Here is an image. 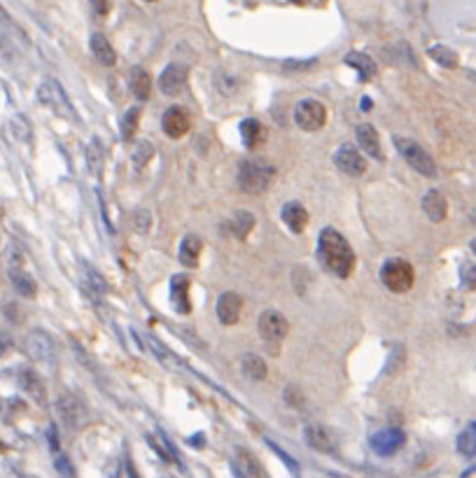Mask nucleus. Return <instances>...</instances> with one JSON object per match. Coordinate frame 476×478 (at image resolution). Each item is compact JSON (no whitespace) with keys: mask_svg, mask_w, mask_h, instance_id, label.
<instances>
[{"mask_svg":"<svg viewBox=\"0 0 476 478\" xmlns=\"http://www.w3.org/2000/svg\"><path fill=\"white\" fill-rule=\"evenodd\" d=\"M318 61L316 59H306V61H285V71L287 73H304V71H311V68H316Z\"/></svg>","mask_w":476,"mask_h":478,"instance_id":"39","label":"nucleus"},{"mask_svg":"<svg viewBox=\"0 0 476 478\" xmlns=\"http://www.w3.org/2000/svg\"><path fill=\"white\" fill-rule=\"evenodd\" d=\"M201 250H203L201 238H196V236H185V238H182V243H180V252H178V257H180V262L185 264V266L194 269L196 264H198V257H201Z\"/></svg>","mask_w":476,"mask_h":478,"instance_id":"26","label":"nucleus"},{"mask_svg":"<svg viewBox=\"0 0 476 478\" xmlns=\"http://www.w3.org/2000/svg\"><path fill=\"white\" fill-rule=\"evenodd\" d=\"M423 210H425V215L432 219V222H444L446 215H448L446 196H444L439 189H429V192L423 196Z\"/></svg>","mask_w":476,"mask_h":478,"instance_id":"18","label":"nucleus"},{"mask_svg":"<svg viewBox=\"0 0 476 478\" xmlns=\"http://www.w3.org/2000/svg\"><path fill=\"white\" fill-rule=\"evenodd\" d=\"M429 59H434L436 63L444 68H458V54L451 47H444V44H434V47L427 49Z\"/></svg>","mask_w":476,"mask_h":478,"instance_id":"32","label":"nucleus"},{"mask_svg":"<svg viewBox=\"0 0 476 478\" xmlns=\"http://www.w3.org/2000/svg\"><path fill=\"white\" fill-rule=\"evenodd\" d=\"M460 278H463V285L467 290H474L476 287V266L470 262L463 264V269H460Z\"/></svg>","mask_w":476,"mask_h":478,"instance_id":"38","label":"nucleus"},{"mask_svg":"<svg viewBox=\"0 0 476 478\" xmlns=\"http://www.w3.org/2000/svg\"><path fill=\"white\" fill-rule=\"evenodd\" d=\"M91 10L96 12V17H105L107 12H110V5H107V0H89Z\"/></svg>","mask_w":476,"mask_h":478,"instance_id":"41","label":"nucleus"},{"mask_svg":"<svg viewBox=\"0 0 476 478\" xmlns=\"http://www.w3.org/2000/svg\"><path fill=\"white\" fill-rule=\"evenodd\" d=\"M472 250H474V252H476V238L472 240Z\"/></svg>","mask_w":476,"mask_h":478,"instance_id":"43","label":"nucleus"},{"mask_svg":"<svg viewBox=\"0 0 476 478\" xmlns=\"http://www.w3.org/2000/svg\"><path fill=\"white\" fill-rule=\"evenodd\" d=\"M0 413H3V401H0Z\"/></svg>","mask_w":476,"mask_h":478,"instance_id":"44","label":"nucleus"},{"mask_svg":"<svg viewBox=\"0 0 476 478\" xmlns=\"http://www.w3.org/2000/svg\"><path fill=\"white\" fill-rule=\"evenodd\" d=\"M252 226H255V215L248 210H236L234 217L229 219V229H232V233L238 238H248V233L252 231Z\"/></svg>","mask_w":476,"mask_h":478,"instance_id":"28","label":"nucleus"},{"mask_svg":"<svg viewBox=\"0 0 476 478\" xmlns=\"http://www.w3.org/2000/svg\"><path fill=\"white\" fill-rule=\"evenodd\" d=\"M138 121H141V110H138V108L126 110L124 117H121V138H124L126 142L133 140L136 128H138Z\"/></svg>","mask_w":476,"mask_h":478,"instance_id":"33","label":"nucleus"},{"mask_svg":"<svg viewBox=\"0 0 476 478\" xmlns=\"http://www.w3.org/2000/svg\"><path fill=\"white\" fill-rule=\"evenodd\" d=\"M285 401H287L290 406H297V408H299V406H304V401H306V399H304L302 390H299V388H292V385H290V388L285 390Z\"/></svg>","mask_w":476,"mask_h":478,"instance_id":"40","label":"nucleus"},{"mask_svg":"<svg viewBox=\"0 0 476 478\" xmlns=\"http://www.w3.org/2000/svg\"><path fill=\"white\" fill-rule=\"evenodd\" d=\"M103 164H105V149L101 145V140L94 138L87 147V168L91 176H101Z\"/></svg>","mask_w":476,"mask_h":478,"instance_id":"29","label":"nucleus"},{"mask_svg":"<svg viewBox=\"0 0 476 478\" xmlns=\"http://www.w3.org/2000/svg\"><path fill=\"white\" fill-rule=\"evenodd\" d=\"M0 24H3V26H5L7 30H10V35L19 37L21 42H24V44H28V35H26L24 30H21V28L17 26V21H14V19L10 17V14H7V12L3 10V7H0Z\"/></svg>","mask_w":476,"mask_h":478,"instance_id":"36","label":"nucleus"},{"mask_svg":"<svg viewBox=\"0 0 476 478\" xmlns=\"http://www.w3.org/2000/svg\"><path fill=\"white\" fill-rule=\"evenodd\" d=\"M185 80H187V68L180 66V63H171L164 68V73H161L159 78V89L161 94L166 96H178L182 87H185Z\"/></svg>","mask_w":476,"mask_h":478,"instance_id":"14","label":"nucleus"},{"mask_svg":"<svg viewBox=\"0 0 476 478\" xmlns=\"http://www.w3.org/2000/svg\"><path fill=\"white\" fill-rule=\"evenodd\" d=\"M10 133L14 135V140H19V142H28L30 140V124H28V119L24 117V115H14L12 119H10Z\"/></svg>","mask_w":476,"mask_h":478,"instance_id":"34","label":"nucleus"},{"mask_svg":"<svg viewBox=\"0 0 476 478\" xmlns=\"http://www.w3.org/2000/svg\"><path fill=\"white\" fill-rule=\"evenodd\" d=\"M294 121L299 124V128H304V131H320L327 121L325 105L320 101H313V98L302 101L294 110Z\"/></svg>","mask_w":476,"mask_h":478,"instance_id":"8","label":"nucleus"},{"mask_svg":"<svg viewBox=\"0 0 476 478\" xmlns=\"http://www.w3.org/2000/svg\"><path fill=\"white\" fill-rule=\"evenodd\" d=\"M304 439H306V443L318 453L334 451V439L329 434V429L322 427V424H309V427L304 429Z\"/></svg>","mask_w":476,"mask_h":478,"instance_id":"19","label":"nucleus"},{"mask_svg":"<svg viewBox=\"0 0 476 478\" xmlns=\"http://www.w3.org/2000/svg\"><path fill=\"white\" fill-rule=\"evenodd\" d=\"M318 262L322 269L334 273L336 278H348L355 269V252L339 231L327 226L318 238Z\"/></svg>","mask_w":476,"mask_h":478,"instance_id":"1","label":"nucleus"},{"mask_svg":"<svg viewBox=\"0 0 476 478\" xmlns=\"http://www.w3.org/2000/svg\"><path fill=\"white\" fill-rule=\"evenodd\" d=\"M273 176H275V168L264 161L245 159V161L238 164V187H241V192L245 194H262L264 189H268V185H271Z\"/></svg>","mask_w":476,"mask_h":478,"instance_id":"2","label":"nucleus"},{"mask_svg":"<svg viewBox=\"0 0 476 478\" xmlns=\"http://www.w3.org/2000/svg\"><path fill=\"white\" fill-rule=\"evenodd\" d=\"M171 303L173 310L180 315H187L191 310V301H189V278L178 273L171 280Z\"/></svg>","mask_w":476,"mask_h":478,"instance_id":"16","label":"nucleus"},{"mask_svg":"<svg viewBox=\"0 0 476 478\" xmlns=\"http://www.w3.org/2000/svg\"><path fill=\"white\" fill-rule=\"evenodd\" d=\"M290 331V322L287 317L278 313V310H264L262 315H259V333L264 336V341L268 343H278L287 336Z\"/></svg>","mask_w":476,"mask_h":478,"instance_id":"10","label":"nucleus"},{"mask_svg":"<svg viewBox=\"0 0 476 478\" xmlns=\"http://www.w3.org/2000/svg\"><path fill=\"white\" fill-rule=\"evenodd\" d=\"M395 147L399 149V154L404 157V161L409 164L416 173H420V176H425V178L436 176L434 159L429 157L425 152V147H420L416 140L404 138V135H395Z\"/></svg>","mask_w":476,"mask_h":478,"instance_id":"3","label":"nucleus"},{"mask_svg":"<svg viewBox=\"0 0 476 478\" xmlns=\"http://www.w3.org/2000/svg\"><path fill=\"white\" fill-rule=\"evenodd\" d=\"M56 413H59L61 422H64L68 429H80L82 424L89 420L87 406H84L82 401L75 397V394H71V392L59 394V399H56Z\"/></svg>","mask_w":476,"mask_h":478,"instance_id":"5","label":"nucleus"},{"mask_svg":"<svg viewBox=\"0 0 476 478\" xmlns=\"http://www.w3.org/2000/svg\"><path fill=\"white\" fill-rule=\"evenodd\" d=\"M369 443L374 453H379L381 458H390V455H395L406 443V434L397 427H388V429L376 431Z\"/></svg>","mask_w":476,"mask_h":478,"instance_id":"11","label":"nucleus"},{"mask_svg":"<svg viewBox=\"0 0 476 478\" xmlns=\"http://www.w3.org/2000/svg\"><path fill=\"white\" fill-rule=\"evenodd\" d=\"M413 280H416V273H413V266L404 259H388L381 266V283L388 287L390 292L395 294H404L413 287Z\"/></svg>","mask_w":476,"mask_h":478,"instance_id":"4","label":"nucleus"},{"mask_svg":"<svg viewBox=\"0 0 476 478\" xmlns=\"http://www.w3.org/2000/svg\"><path fill=\"white\" fill-rule=\"evenodd\" d=\"M56 467H59V472L64 476H73V467L68 465L66 458H56Z\"/></svg>","mask_w":476,"mask_h":478,"instance_id":"42","label":"nucleus"},{"mask_svg":"<svg viewBox=\"0 0 476 478\" xmlns=\"http://www.w3.org/2000/svg\"><path fill=\"white\" fill-rule=\"evenodd\" d=\"M236 476L238 478H268L264 467L250 451L238 448L236 451Z\"/></svg>","mask_w":476,"mask_h":478,"instance_id":"17","label":"nucleus"},{"mask_svg":"<svg viewBox=\"0 0 476 478\" xmlns=\"http://www.w3.org/2000/svg\"><path fill=\"white\" fill-rule=\"evenodd\" d=\"M91 51H94V56H96L98 63H103V66H114V63H117V54H114L112 44L107 42V37L103 33L91 35Z\"/></svg>","mask_w":476,"mask_h":478,"instance_id":"25","label":"nucleus"},{"mask_svg":"<svg viewBox=\"0 0 476 478\" xmlns=\"http://www.w3.org/2000/svg\"><path fill=\"white\" fill-rule=\"evenodd\" d=\"M17 383H19V388L35 401V404H40V406L47 404V390H44L42 378L37 376L33 369H19Z\"/></svg>","mask_w":476,"mask_h":478,"instance_id":"13","label":"nucleus"},{"mask_svg":"<svg viewBox=\"0 0 476 478\" xmlns=\"http://www.w3.org/2000/svg\"><path fill=\"white\" fill-rule=\"evenodd\" d=\"M458 451L463 455H470V458L476 455V422L458 436Z\"/></svg>","mask_w":476,"mask_h":478,"instance_id":"35","label":"nucleus"},{"mask_svg":"<svg viewBox=\"0 0 476 478\" xmlns=\"http://www.w3.org/2000/svg\"><path fill=\"white\" fill-rule=\"evenodd\" d=\"M26 353L30 360L42 362V364H54L56 362V343L47 331L33 329L26 336Z\"/></svg>","mask_w":476,"mask_h":478,"instance_id":"7","label":"nucleus"},{"mask_svg":"<svg viewBox=\"0 0 476 478\" xmlns=\"http://www.w3.org/2000/svg\"><path fill=\"white\" fill-rule=\"evenodd\" d=\"M241 371L243 376L248 378V381H264L266 378V364L264 360L259 357V355H252V353H245L241 357Z\"/></svg>","mask_w":476,"mask_h":478,"instance_id":"27","label":"nucleus"},{"mask_svg":"<svg viewBox=\"0 0 476 478\" xmlns=\"http://www.w3.org/2000/svg\"><path fill=\"white\" fill-rule=\"evenodd\" d=\"M161 126H164V133L168 135V138L178 140L189 131V126H191L189 112L185 108H180V105H171V108L164 112Z\"/></svg>","mask_w":476,"mask_h":478,"instance_id":"12","label":"nucleus"},{"mask_svg":"<svg viewBox=\"0 0 476 478\" xmlns=\"http://www.w3.org/2000/svg\"><path fill=\"white\" fill-rule=\"evenodd\" d=\"M357 142L359 147L364 149V154H369L371 159H376V161H381L383 159V152H381V140H379V131L371 126V124H359L357 126Z\"/></svg>","mask_w":476,"mask_h":478,"instance_id":"20","label":"nucleus"},{"mask_svg":"<svg viewBox=\"0 0 476 478\" xmlns=\"http://www.w3.org/2000/svg\"><path fill=\"white\" fill-rule=\"evenodd\" d=\"M152 157H155V145H152L150 140H141L138 145L133 147V154H131V159H133V168L136 171H143L145 166H148L150 161H152Z\"/></svg>","mask_w":476,"mask_h":478,"instance_id":"31","label":"nucleus"},{"mask_svg":"<svg viewBox=\"0 0 476 478\" xmlns=\"http://www.w3.org/2000/svg\"><path fill=\"white\" fill-rule=\"evenodd\" d=\"M280 215H282V222H285L294 233H302L306 229V224H309V210L297 201L285 203Z\"/></svg>","mask_w":476,"mask_h":478,"instance_id":"21","label":"nucleus"},{"mask_svg":"<svg viewBox=\"0 0 476 478\" xmlns=\"http://www.w3.org/2000/svg\"><path fill=\"white\" fill-rule=\"evenodd\" d=\"M241 135H243V145L248 149H255L266 140V128L259 124L257 119H245L241 124Z\"/></svg>","mask_w":476,"mask_h":478,"instance_id":"23","label":"nucleus"},{"mask_svg":"<svg viewBox=\"0 0 476 478\" xmlns=\"http://www.w3.org/2000/svg\"><path fill=\"white\" fill-rule=\"evenodd\" d=\"M334 164H336V168L350 178L364 176V171H367V159L359 154V149L355 145H350V142H345V145L336 149Z\"/></svg>","mask_w":476,"mask_h":478,"instance_id":"9","label":"nucleus"},{"mask_svg":"<svg viewBox=\"0 0 476 478\" xmlns=\"http://www.w3.org/2000/svg\"><path fill=\"white\" fill-rule=\"evenodd\" d=\"M133 224H136V229L141 231V233L150 231V224H152L150 210H148V208H138V210L133 212Z\"/></svg>","mask_w":476,"mask_h":478,"instance_id":"37","label":"nucleus"},{"mask_svg":"<svg viewBox=\"0 0 476 478\" xmlns=\"http://www.w3.org/2000/svg\"><path fill=\"white\" fill-rule=\"evenodd\" d=\"M10 280H12L14 290H17L24 299H33V297H35V292H37L35 280L28 276L26 269H24V271H14V273H10Z\"/></svg>","mask_w":476,"mask_h":478,"instance_id":"30","label":"nucleus"},{"mask_svg":"<svg viewBox=\"0 0 476 478\" xmlns=\"http://www.w3.org/2000/svg\"><path fill=\"white\" fill-rule=\"evenodd\" d=\"M37 101L42 105H47V108H52L61 117H75L73 105L68 101L64 87H61L56 80H44L42 85L37 87Z\"/></svg>","mask_w":476,"mask_h":478,"instance_id":"6","label":"nucleus"},{"mask_svg":"<svg viewBox=\"0 0 476 478\" xmlns=\"http://www.w3.org/2000/svg\"><path fill=\"white\" fill-rule=\"evenodd\" d=\"M129 87H131L133 96L138 101H148L150 98V91H152V80H150V73L145 71V68L136 66L131 71V78H129Z\"/></svg>","mask_w":476,"mask_h":478,"instance_id":"24","label":"nucleus"},{"mask_svg":"<svg viewBox=\"0 0 476 478\" xmlns=\"http://www.w3.org/2000/svg\"><path fill=\"white\" fill-rule=\"evenodd\" d=\"M241 310H243V301L236 292H225L218 299V317L222 324H227V327H232V324L238 322Z\"/></svg>","mask_w":476,"mask_h":478,"instance_id":"15","label":"nucleus"},{"mask_svg":"<svg viewBox=\"0 0 476 478\" xmlns=\"http://www.w3.org/2000/svg\"><path fill=\"white\" fill-rule=\"evenodd\" d=\"M343 61L350 68H355L359 82H369L376 75V63L367 54H362V51H350V54H345Z\"/></svg>","mask_w":476,"mask_h":478,"instance_id":"22","label":"nucleus"}]
</instances>
